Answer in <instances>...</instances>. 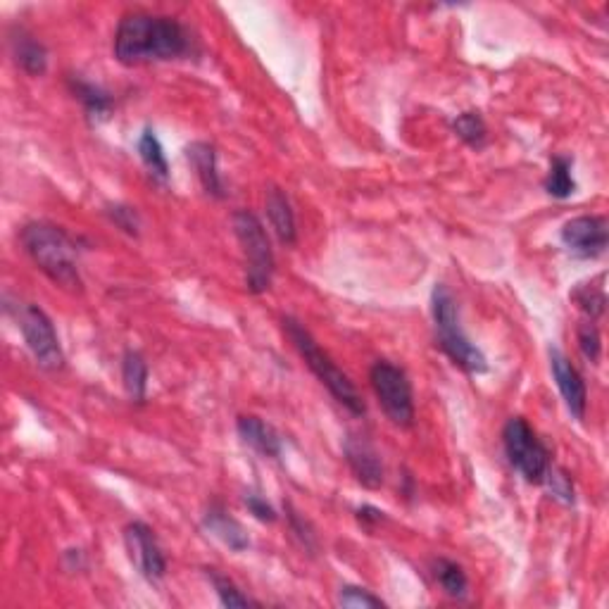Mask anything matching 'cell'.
I'll use <instances>...</instances> for the list:
<instances>
[{"instance_id":"6da1fadb","label":"cell","mask_w":609,"mask_h":609,"mask_svg":"<svg viewBox=\"0 0 609 609\" xmlns=\"http://www.w3.org/2000/svg\"><path fill=\"white\" fill-rule=\"evenodd\" d=\"M191 34L174 17L131 12L124 15L115 34V58L122 65L177 60L191 53Z\"/></svg>"},{"instance_id":"7a4b0ae2","label":"cell","mask_w":609,"mask_h":609,"mask_svg":"<svg viewBox=\"0 0 609 609\" xmlns=\"http://www.w3.org/2000/svg\"><path fill=\"white\" fill-rule=\"evenodd\" d=\"M20 241L34 265L48 276L53 284L67 291H79L81 274L77 262V243L60 226L48 222H31L22 229Z\"/></svg>"},{"instance_id":"3957f363","label":"cell","mask_w":609,"mask_h":609,"mask_svg":"<svg viewBox=\"0 0 609 609\" xmlns=\"http://www.w3.org/2000/svg\"><path fill=\"white\" fill-rule=\"evenodd\" d=\"M284 331L286 336L291 338V343L295 345V350L303 357L307 367H310V372L329 388V393L334 395L338 403L353 414H364L367 407H364V400L360 398V393H357L355 384L348 379V374H343L341 369L336 367V362L319 348V343L312 338L310 331L293 317H284Z\"/></svg>"},{"instance_id":"277c9868","label":"cell","mask_w":609,"mask_h":609,"mask_svg":"<svg viewBox=\"0 0 609 609\" xmlns=\"http://www.w3.org/2000/svg\"><path fill=\"white\" fill-rule=\"evenodd\" d=\"M431 315L436 324L438 345L443 353L450 357L457 367H462L469 374H483L488 369L486 355L469 341L460 324V310H457L455 298L443 284H438L431 293Z\"/></svg>"},{"instance_id":"5b68a950","label":"cell","mask_w":609,"mask_h":609,"mask_svg":"<svg viewBox=\"0 0 609 609\" xmlns=\"http://www.w3.org/2000/svg\"><path fill=\"white\" fill-rule=\"evenodd\" d=\"M231 224H234L236 238L238 243H241L243 255H246L248 291L265 293L274 276V253L265 226L248 210L234 212Z\"/></svg>"},{"instance_id":"8992f818","label":"cell","mask_w":609,"mask_h":609,"mask_svg":"<svg viewBox=\"0 0 609 609\" xmlns=\"http://www.w3.org/2000/svg\"><path fill=\"white\" fill-rule=\"evenodd\" d=\"M8 310L12 312V317H15L17 326H20L29 353L34 355L39 367L48 369V372H58V369H62L65 353H62L55 326L46 312L31 303H22V300H17L15 305H8Z\"/></svg>"},{"instance_id":"52a82bcc","label":"cell","mask_w":609,"mask_h":609,"mask_svg":"<svg viewBox=\"0 0 609 609\" xmlns=\"http://www.w3.org/2000/svg\"><path fill=\"white\" fill-rule=\"evenodd\" d=\"M502 443L512 467L529 483H543L550 472V452L529 422L512 417L502 429Z\"/></svg>"},{"instance_id":"ba28073f","label":"cell","mask_w":609,"mask_h":609,"mask_svg":"<svg viewBox=\"0 0 609 609\" xmlns=\"http://www.w3.org/2000/svg\"><path fill=\"white\" fill-rule=\"evenodd\" d=\"M369 381L379 400L381 410L400 429H410L414 424V395L407 374L395 364L379 360L369 372Z\"/></svg>"},{"instance_id":"9c48e42d","label":"cell","mask_w":609,"mask_h":609,"mask_svg":"<svg viewBox=\"0 0 609 609\" xmlns=\"http://www.w3.org/2000/svg\"><path fill=\"white\" fill-rule=\"evenodd\" d=\"M124 543H127L131 562L136 564L138 574L150 583L165 579L167 574V560L165 552H162L155 531L150 529L143 521H131L124 529Z\"/></svg>"},{"instance_id":"30bf717a","label":"cell","mask_w":609,"mask_h":609,"mask_svg":"<svg viewBox=\"0 0 609 609\" xmlns=\"http://www.w3.org/2000/svg\"><path fill=\"white\" fill-rule=\"evenodd\" d=\"M562 243L579 257H600L609 243V224L605 217L583 215L564 224Z\"/></svg>"},{"instance_id":"8fae6325","label":"cell","mask_w":609,"mask_h":609,"mask_svg":"<svg viewBox=\"0 0 609 609\" xmlns=\"http://www.w3.org/2000/svg\"><path fill=\"white\" fill-rule=\"evenodd\" d=\"M550 367L552 376H555L557 388H560L564 403H567L569 412L574 414L576 419L586 417V405H588V393L586 384H583V376L579 374V369L569 362V357L560 353V350H550Z\"/></svg>"},{"instance_id":"7c38bea8","label":"cell","mask_w":609,"mask_h":609,"mask_svg":"<svg viewBox=\"0 0 609 609\" xmlns=\"http://www.w3.org/2000/svg\"><path fill=\"white\" fill-rule=\"evenodd\" d=\"M345 460L364 488H379L384 483V462L364 436H348L343 445Z\"/></svg>"},{"instance_id":"4fadbf2b","label":"cell","mask_w":609,"mask_h":609,"mask_svg":"<svg viewBox=\"0 0 609 609\" xmlns=\"http://www.w3.org/2000/svg\"><path fill=\"white\" fill-rule=\"evenodd\" d=\"M203 526L212 533V536H217L224 545H229L231 550H236V552L248 550L250 538H248L246 529H243V526L238 524V521L231 517V514L226 512L222 505H217V502L215 505H210V510L205 512Z\"/></svg>"},{"instance_id":"5bb4252c","label":"cell","mask_w":609,"mask_h":609,"mask_svg":"<svg viewBox=\"0 0 609 609\" xmlns=\"http://www.w3.org/2000/svg\"><path fill=\"white\" fill-rule=\"evenodd\" d=\"M186 155L188 162H191L193 169H196L200 184H203L205 191L215 198H224V184L222 177H219L215 148L205 141H196L186 148Z\"/></svg>"},{"instance_id":"9a60e30c","label":"cell","mask_w":609,"mask_h":609,"mask_svg":"<svg viewBox=\"0 0 609 609\" xmlns=\"http://www.w3.org/2000/svg\"><path fill=\"white\" fill-rule=\"evenodd\" d=\"M236 429L238 436L243 438V443L250 445L255 452H260L265 457H274V460L281 457V436L267 422H262L260 417H253V414L238 417Z\"/></svg>"},{"instance_id":"2e32d148","label":"cell","mask_w":609,"mask_h":609,"mask_svg":"<svg viewBox=\"0 0 609 609\" xmlns=\"http://www.w3.org/2000/svg\"><path fill=\"white\" fill-rule=\"evenodd\" d=\"M12 58L20 65L24 72L31 77H41L48 69V50L36 36L27 34L24 29H17L10 39Z\"/></svg>"},{"instance_id":"e0dca14e","label":"cell","mask_w":609,"mask_h":609,"mask_svg":"<svg viewBox=\"0 0 609 609\" xmlns=\"http://www.w3.org/2000/svg\"><path fill=\"white\" fill-rule=\"evenodd\" d=\"M267 217L269 224H272L274 234L279 236L281 243L286 246H293L298 241V229H295V215L291 210V203H288L286 193L281 188L272 186L267 191Z\"/></svg>"},{"instance_id":"ac0fdd59","label":"cell","mask_w":609,"mask_h":609,"mask_svg":"<svg viewBox=\"0 0 609 609\" xmlns=\"http://www.w3.org/2000/svg\"><path fill=\"white\" fill-rule=\"evenodd\" d=\"M122 379L124 388H127L129 398L136 403H143L148 393V364L141 355L129 350L122 360Z\"/></svg>"},{"instance_id":"d6986e66","label":"cell","mask_w":609,"mask_h":609,"mask_svg":"<svg viewBox=\"0 0 609 609\" xmlns=\"http://www.w3.org/2000/svg\"><path fill=\"white\" fill-rule=\"evenodd\" d=\"M433 576H436L438 586L445 590V595H450V598H455V600L467 598L469 579L457 562L436 560L433 562Z\"/></svg>"},{"instance_id":"ffe728a7","label":"cell","mask_w":609,"mask_h":609,"mask_svg":"<svg viewBox=\"0 0 609 609\" xmlns=\"http://www.w3.org/2000/svg\"><path fill=\"white\" fill-rule=\"evenodd\" d=\"M72 91L74 96H77L81 100V105H84L86 112H89V117H96V119H103L110 115L112 110V98L105 93L100 86L91 84V81H84V79H77L72 77Z\"/></svg>"},{"instance_id":"44dd1931","label":"cell","mask_w":609,"mask_h":609,"mask_svg":"<svg viewBox=\"0 0 609 609\" xmlns=\"http://www.w3.org/2000/svg\"><path fill=\"white\" fill-rule=\"evenodd\" d=\"M138 155H141L143 165L150 169V174H155L158 179L169 177V162L165 155V148H162L160 138L155 136L153 129H146L138 138Z\"/></svg>"},{"instance_id":"7402d4cb","label":"cell","mask_w":609,"mask_h":609,"mask_svg":"<svg viewBox=\"0 0 609 609\" xmlns=\"http://www.w3.org/2000/svg\"><path fill=\"white\" fill-rule=\"evenodd\" d=\"M545 191L552 198L567 200L571 193L576 191L574 174H571V160L569 158H555L550 165L548 179H545Z\"/></svg>"},{"instance_id":"603a6c76","label":"cell","mask_w":609,"mask_h":609,"mask_svg":"<svg viewBox=\"0 0 609 609\" xmlns=\"http://www.w3.org/2000/svg\"><path fill=\"white\" fill-rule=\"evenodd\" d=\"M602 281H605V276H600L598 284H581L576 286V291L571 298H574V303L581 307L583 312L590 319H598L602 312H605V305H607V295H605V286H602Z\"/></svg>"},{"instance_id":"cb8c5ba5","label":"cell","mask_w":609,"mask_h":609,"mask_svg":"<svg viewBox=\"0 0 609 609\" xmlns=\"http://www.w3.org/2000/svg\"><path fill=\"white\" fill-rule=\"evenodd\" d=\"M452 129H455V134L460 136L467 146H472V148L486 146L488 129L479 112H462V115L452 122Z\"/></svg>"},{"instance_id":"d4e9b609","label":"cell","mask_w":609,"mask_h":609,"mask_svg":"<svg viewBox=\"0 0 609 609\" xmlns=\"http://www.w3.org/2000/svg\"><path fill=\"white\" fill-rule=\"evenodd\" d=\"M210 581L212 586H215L217 595H219V602H222L224 607H257L255 600H250L248 595H243V590L236 586L234 581L226 579V576L217 574L215 569H210Z\"/></svg>"},{"instance_id":"484cf974","label":"cell","mask_w":609,"mask_h":609,"mask_svg":"<svg viewBox=\"0 0 609 609\" xmlns=\"http://www.w3.org/2000/svg\"><path fill=\"white\" fill-rule=\"evenodd\" d=\"M338 605L341 607H386V602L369 590L357 588V586H343L338 593Z\"/></svg>"},{"instance_id":"4316f807","label":"cell","mask_w":609,"mask_h":609,"mask_svg":"<svg viewBox=\"0 0 609 609\" xmlns=\"http://www.w3.org/2000/svg\"><path fill=\"white\" fill-rule=\"evenodd\" d=\"M579 348L590 362L598 360L602 353V338H600L598 326L593 324V319H590V322H583L579 326Z\"/></svg>"},{"instance_id":"83f0119b","label":"cell","mask_w":609,"mask_h":609,"mask_svg":"<svg viewBox=\"0 0 609 609\" xmlns=\"http://www.w3.org/2000/svg\"><path fill=\"white\" fill-rule=\"evenodd\" d=\"M543 483H548L555 498H560L564 502H574V486H571L569 476L564 472H555V469L550 467V472L545 476Z\"/></svg>"},{"instance_id":"f1b7e54d","label":"cell","mask_w":609,"mask_h":609,"mask_svg":"<svg viewBox=\"0 0 609 609\" xmlns=\"http://www.w3.org/2000/svg\"><path fill=\"white\" fill-rule=\"evenodd\" d=\"M243 502H246L248 512L253 514L255 519L265 521V524H272V521H276L274 507L269 505V502L265 498H260V495H257V493H248L246 498H243Z\"/></svg>"},{"instance_id":"f546056e","label":"cell","mask_w":609,"mask_h":609,"mask_svg":"<svg viewBox=\"0 0 609 609\" xmlns=\"http://www.w3.org/2000/svg\"><path fill=\"white\" fill-rule=\"evenodd\" d=\"M110 217H112V222H115L117 226H122L127 234H131V236L138 234V217H136V212L131 210V207H122V205L112 207Z\"/></svg>"},{"instance_id":"4dcf8cb0","label":"cell","mask_w":609,"mask_h":609,"mask_svg":"<svg viewBox=\"0 0 609 609\" xmlns=\"http://www.w3.org/2000/svg\"><path fill=\"white\" fill-rule=\"evenodd\" d=\"M288 519H291V526H293L295 536H298L300 541H303L305 548L315 550V533H312L310 529H307V524H305V521L300 519V517H298V512H293L291 507H288Z\"/></svg>"},{"instance_id":"1f68e13d","label":"cell","mask_w":609,"mask_h":609,"mask_svg":"<svg viewBox=\"0 0 609 609\" xmlns=\"http://www.w3.org/2000/svg\"><path fill=\"white\" fill-rule=\"evenodd\" d=\"M357 519H360L362 524H379V521H384V512L376 510L372 505H364L357 510Z\"/></svg>"}]
</instances>
